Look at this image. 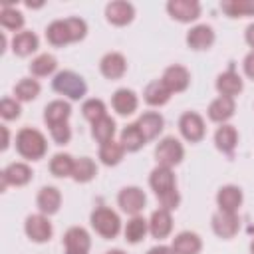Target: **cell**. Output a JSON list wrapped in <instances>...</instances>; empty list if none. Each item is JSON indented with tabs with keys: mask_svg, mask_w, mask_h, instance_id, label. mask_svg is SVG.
Here are the masks:
<instances>
[{
	"mask_svg": "<svg viewBox=\"0 0 254 254\" xmlns=\"http://www.w3.org/2000/svg\"><path fill=\"white\" fill-rule=\"evenodd\" d=\"M149 187L153 189L155 196L159 198L161 208L175 210L181 204V194L177 189V179H175L173 169L157 165L149 175Z\"/></svg>",
	"mask_w": 254,
	"mask_h": 254,
	"instance_id": "obj_1",
	"label": "cell"
},
{
	"mask_svg": "<svg viewBox=\"0 0 254 254\" xmlns=\"http://www.w3.org/2000/svg\"><path fill=\"white\" fill-rule=\"evenodd\" d=\"M85 34H87V24H85V20H81L77 16L54 20L46 28V40L54 48H64L71 42H79L85 38Z\"/></svg>",
	"mask_w": 254,
	"mask_h": 254,
	"instance_id": "obj_2",
	"label": "cell"
},
{
	"mask_svg": "<svg viewBox=\"0 0 254 254\" xmlns=\"http://www.w3.org/2000/svg\"><path fill=\"white\" fill-rule=\"evenodd\" d=\"M16 151L22 159L40 161V159H44V155L48 151V141L42 131H38L34 127H22L16 133Z\"/></svg>",
	"mask_w": 254,
	"mask_h": 254,
	"instance_id": "obj_3",
	"label": "cell"
},
{
	"mask_svg": "<svg viewBox=\"0 0 254 254\" xmlns=\"http://www.w3.org/2000/svg\"><path fill=\"white\" fill-rule=\"evenodd\" d=\"M52 89L56 93L71 99V101H77V99H81L87 93V83H85V79L79 73H75L71 69H64V71H58L54 75Z\"/></svg>",
	"mask_w": 254,
	"mask_h": 254,
	"instance_id": "obj_4",
	"label": "cell"
},
{
	"mask_svg": "<svg viewBox=\"0 0 254 254\" xmlns=\"http://www.w3.org/2000/svg\"><path fill=\"white\" fill-rule=\"evenodd\" d=\"M91 228L105 240L117 238V234L121 232V218L115 210L107 208V206H97L93 208L91 216H89Z\"/></svg>",
	"mask_w": 254,
	"mask_h": 254,
	"instance_id": "obj_5",
	"label": "cell"
},
{
	"mask_svg": "<svg viewBox=\"0 0 254 254\" xmlns=\"http://www.w3.org/2000/svg\"><path fill=\"white\" fill-rule=\"evenodd\" d=\"M155 159H157V165L173 169V167L181 165V161L185 159V147H183V143H181L177 137H173V135L163 137V139L157 143V147H155Z\"/></svg>",
	"mask_w": 254,
	"mask_h": 254,
	"instance_id": "obj_6",
	"label": "cell"
},
{
	"mask_svg": "<svg viewBox=\"0 0 254 254\" xmlns=\"http://www.w3.org/2000/svg\"><path fill=\"white\" fill-rule=\"evenodd\" d=\"M179 131L185 137V141L189 143H198L204 139L206 127H204V119L196 113V111H185L179 117Z\"/></svg>",
	"mask_w": 254,
	"mask_h": 254,
	"instance_id": "obj_7",
	"label": "cell"
},
{
	"mask_svg": "<svg viewBox=\"0 0 254 254\" xmlns=\"http://www.w3.org/2000/svg\"><path fill=\"white\" fill-rule=\"evenodd\" d=\"M24 232H26V236H28L32 242L44 244V242H48V240L52 238L54 228H52L50 218L40 212V214H30V216L26 218V222H24Z\"/></svg>",
	"mask_w": 254,
	"mask_h": 254,
	"instance_id": "obj_8",
	"label": "cell"
},
{
	"mask_svg": "<svg viewBox=\"0 0 254 254\" xmlns=\"http://www.w3.org/2000/svg\"><path fill=\"white\" fill-rule=\"evenodd\" d=\"M117 204L125 214L137 216L145 208L147 196H145L143 189H139V187H123L117 194Z\"/></svg>",
	"mask_w": 254,
	"mask_h": 254,
	"instance_id": "obj_9",
	"label": "cell"
},
{
	"mask_svg": "<svg viewBox=\"0 0 254 254\" xmlns=\"http://www.w3.org/2000/svg\"><path fill=\"white\" fill-rule=\"evenodd\" d=\"M210 224H212V232H214L218 238H222V240L234 238V236L238 234V230H240L238 212H222V210H218V212L212 216Z\"/></svg>",
	"mask_w": 254,
	"mask_h": 254,
	"instance_id": "obj_10",
	"label": "cell"
},
{
	"mask_svg": "<svg viewBox=\"0 0 254 254\" xmlns=\"http://www.w3.org/2000/svg\"><path fill=\"white\" fill-rule=\"evenodd\" d=\"M167 12L173 20L189 24L198 20L200 16V4L196 0H169L167 2Z\"/></svg>",
	"mask_w": 254,
	"mask_h": 254,
	"instance_id": "obj_11",
	"label": "cell"
},
{
	"mask_svg": "<svg viewBox=\"0 0 254 254\" xmlns=\"http://www.w3.org/2000/svg\"><path fill=\"white\" fill-rule=\"evenodd\" d=\"M161 81L167 85L171 93H183L190 85V71L181 64H173L163 71Z\"/></svg>",
	"mask_w": 254,
	"mask_h": 254,
	"instance_id": "obj_12",
	"label": "cell"
},
{
	"mask_svg": "<svg viewBox=\"0 0 254 254\" xmlns=\"http://www.w3.org/2000/svg\"><path fill=\"white\" fill-rule=\"evenodd\" d=\"M32 175L34 173H32V169H30L28 163H20V161L10 163L2 171V185H0V189L6 190L10 185L12 187H24V185H28L32 181Z\"/></svg>",
	"mask_w": 254,
	"mask_h": 254,
	"instance_id": "obj_13",
	"label": "cell"
},
{
	"mask_svg": "<svg viewBox=\"0 0 254 254\" xmlns=\"http://www.w3.org/2000/svg\"><path fill=\"white\" fill-rule=\"evenodd\" d=\"M105 18L113 26H127L135 18V8L131 2L125 0H113L105 6Z\"/></svg>",
	"mask_w": 254,
	"mask_h": 254,
	"instance_id": "obj_14",
	"label": "cell"
},
{
	"mask_svg": "<svg viewBox=\"0 0 254 254\" xmlns=\"http://www.w3.org/2000/svg\"><path fill=\"white\" fill-rule=\"evenodd\" d=\"M99 71L107 79H121L127 71V60L119 52H107L99 60Z\"/></svg>",
	"mask_w": 254,
	"mask_h": 254,
	"instance_id": "obj_15",
	"label": "cell"
},
{
	"mask_svg": "<svg viewBox=\"0 0 254 254\" xmlns=\"http://www.w3.org/2000/svg\"><path fill=\"white\" fill-rule=\"evenodd\" d=\"M214 30L208 24H196L187 32V46L194 52H202L214 44Z\"/></svg>",
	"mask_w": 254,
	"mask_h": 254,
	"instance_id": "obj_16",
	"label": "cell"
},
{
	"mask_svg": "<svg viewBox=\"0 0 254 254\" xmlns=\"http://www.w3.org/2000/svg\"><path fill=\"white\" fill-rule=\"evenodd\" d=\"M216 91H218V95H222V97H236V95H240L242 93V89H244V81H242V77L230 67V69H226V71H222V73H218V77H216Z\"/></svg>",
	"mask_w": 254,
	"mask_h": 254,
	"instance_id": "obj_17",
	"label": "cell"
},
{
	"mask_svg": "<svg viewBox=\"0 0 254 254\" xmlns=\"http://www.w3.org/2000/svg\"><path fill=\"white\" fill-rule=\"evenodd\" d=\"M111 107L115 109L117 115H123V117L133 115L137 111V107H139V97H137V93L133 89L119 87V89H115V93L111 97Z\"/></svg>",
	"mask_w": 254,
	"mask_h": 254,
	"instance_id": "obj_18",
	"label": "cell"
},
{
	"mask_svg": "<svg viewBox=\"0 0 254 254\" xmlns=\"http://www.w3.org/2000/svg\"><path fill=\"white\" fill-rule=\"evenodd\" d=\"M242 189L236 187V185H224L218 189L216 192V204H218V210L222 212H238L240 204H242Z\"/></svg>",
	"mask_w": 254,
	"mask_h": 254,
	"instance_id": "obj_19",
	"label": "cell"
},
{
	"mask_svg": "<svg viewBox=\"0 0 254 254\" xmlns=\"http://www.w3.org/2000/svg\"><path fill=\"white\" fill-rule=\"evenodd\" d=\"M171 232H173V216H171V210H167V208L153 210L151 212V218H149V234L153 238H157V240H163Z\"/></svg>",
	"mask_w": 254,
	"mask_h": 254,
	"instance_id": "obj_20",
	"label": "cell"
},
{
	"mask_svg": "<svg viewBox=\"0 0 254 254\" xmlns=\"http://www.w3.org/2000/svg\"><path fill=\"white\" fill-rule=\"evenodd\" d=\"M64 246H65V252H83V254H87L89 248H91V236L85 228L71 226L64 234Z\"/></svg>",
	"mask_w": 254,
	"mask_h": 254,
	"instance_id": "obj_21",
	"label": "cell"
},
{
	"mask_svg": "<svg viewBox=\"0 0 254 254\" xmlns=\"http://www.w3.org/2000/svg\"><path fill=\"white\" fill-rule=\"evenodd\" d=\"M234 111H236L234 99L232 97H222V95H218L216 99H212L210 105H208V109H206L208 119L214 121V123H220V125H224L234 115Z\"/></svg>",
	"mask_w": 254,
	"mask_h": 254,
	"instance_id": "obj_22",
	"label": "cell"
},
{
	"mask_svg": "<svg viewBox=\"0 0 254 254\" xmlns=\"http://www.w3.org/2000/svg\"><path fill=\"white\" fill-rule=\"evenodd\" d=\"M36 204H38V210L46 216H52L60 210L62 206V192L60 189L56 187H42L38 196H36Z\"/></svg>",
	"mask_w": 254,
	"mask_h": 254,
	"instance_id": "obj_23",
	"label": "cell"
},
{
	"mask_svg": "<svg viewBox=\"0 0 254 254\" xmlns=\"http://www.w3.org/2000/svg\"><path fill=\"white\" fill-rule=\"evenodd\" d=\"M69 115H71V105L64 99H54L44 107V121L50 129L60 123H67Z\"/></svg>",
	"mask_w": 254,
	"mask_h": 254,
	"instance_id": "obj_24",
	"label": "cell"
},
{
	"mask_svg": "<svg viewBox=\"0 0 254 254\" xmlns=\"http://www.w3.org/2000/svg\"><path fill=\"white\" fill-rule=\"evenodd\" d=\"M214 145L220 153H224L226 157H232L234 155V149L238 145V131L234 125L230 123H224L216 129L214 133Z\"/></svg>",
	"mask_w": 254,
	"mask_h": 254,
	"instance_id": "obj_25",
	"label": "cell"
},
{
	"mask_svg": "<svg viewBox=\"0 0 254 254\" xmlns=\"http://www.w3.org/2000/svg\"><path fill=\"white\" fill-rule=\"evenodd\" d=\"M171 248L175 250V254H198L202 250V240L196 232L183 230L173 238Z\"/></svg>",
	"mask_w": 254,
	"mask_h": 254,
	"instance_id": "obj_26",
	"label": "cell"
},
{
	"mask_svg": "<svg viewBox=\"0 0 254 254\" xmlns=\"http://www.w3.org/2000/svg\"><path fill=\"white\" fill-rule=\"evenodd\" d=\"M137 125H139V129H141L143 137H145L147 141H153V139H157V137L161 135V131H163V127H165V119H163V115H161L159 111H145V113L137 119Z\"/></svg>",
	"mask_w": 254,
	"mask_h": 254,
	"instance_id": "obj_27",
	"label": "cell"
},
{
	"mask_svg": "<svg viewBox=\"0 0 254 254\" xmlns=\"http://www.w3.org/2000/svg\"><path fill=\"white\" fill-rule=\"evenodd\" d=\"M38 48H40V40L32 30H22V32L14 34V38H12V52L20 58L34 54Z\"/></svg>",
	"mask_w": 254,
	"mask_h": 254,
	"instance_id": "obj_28",
	"label": "cell"
},
{
	"mask_svg": "<svg viewBox=\"0 0 254 254\" xmlns=\"http://www.w3.org/2000/svg\"><path fill=\"white\" fill-rule=\"evenodd\" d=\"M119 143L123 145V149H125L127 153H137L139 149L145 147L147 139L143 137V133H141V129H139L137 123H129V125H125V127L121 129Z\"/></svg>",
	"mask_w": 254,
	"mask_h": 254,
	"instance_id": "obj_29",
	"label": "cell"
},
{
	"mask_svg": "<svg viewBox=\"0 0 254 254\" xmlns=\"http://www.w3.org/2000/svg\"><path fill=\"white\" fill-rule=\"evenodd\" d=\"M171 95H173V93L167 89V85H165L161 79H153L151 83H147V87H145V91H143V99H145V103L151 105V107H161V105L169 103Z\"/></svg>",
	"mask_w": 254,
	"mask_h": 254,
	"instance_id": "obj_30",
	"label": "cell"
},
{
	"mask_svg": "<svg viewBox=\"0 0 254 254\" xmlns=\"http://www.w3.org/2000/svg\"><path fill=\"white\" fill-rule=\"evenodd\" d=\"M149 232V220H145L141 214L137 216H131L123 228V234H125V240L129 244H139Z\"/></svg>",
	"mask_w": 254,
	"mask_h": 254,
	"instance_id": "obj_31",
	"label": "cell"
},
{
	"mask_svg": "<svg viewBox=\"0 0 254 254\" xmlns=\"http://www.w3.org/2000/svg\"><path fill=\"white\" fill-rule=\"evenodd\" d=\"M125 153H127V151L123 149V145H121L119 141H115V139H111V141L99 145V161H101L103 165H107V167L119 165V163L123 161V155H125Z\"/></svg>",
	"mask_w": 254,
	"mask_h": 254,
	"instance_id": "obj_32",
	"label": "cell"
},
{
	"mask_svg": "<svg viewBox=\"0 0 254 254\" xmlns=\"http://www.w3.org/2000/svg\"><path fill=\"white\" fill-rule=\"evenodd\" d=\"M115 127H117L115 125V119L109 117V115H105V117H101V119H97V121L91 123V137L99 145H103V143H107V141H111L115 137Z\"/></svg>",
	"mask_w": 254,
	"mask_h": 254,
	"instance_id": "obj_33",
	"label": "cell"
},
{
	"mask_svg": "<svg viewBox=\"0 0 254 254\" xmlns=\"http://www.w3.org/2000/svg\"><path fill=\"white\" fill-rule=\"evenodd\" d=\"M42 87L38 83V79H32V77H22L16 85H14V99H18L20 103H26V101H34L38 95H40Z\"/></svg>",
	"mask_w": 254,
	"mask_h": 254,
	"instance_id": "obj_34",
	"label": "cell"
},
{
	"mask_svg": "<svg viewBox=\"0 0 254 254\" xmlns=\"http://www.w3.org/2000/svg\"><path fill=\"white\" fill-rule=\"evenodd\" d=\"M73 165H75V159H73L69 153H56V155L50 159V173H52L54 177H58V179L71 177Z\"/></svg>",
	"mask_w": 254,
	"mask_h": 254,
	"instance_id": "obj_35",
	"label": "cell"
},
{
	"mask_svg": "<svg viewBox=\"0 0 254 254\" xmlns=\"http://www.w3.org/2000/svg\"><path fill=\"white\" fill-rule=\"evenodd\" d=\"M220 10L228 18H244L254 16V0H222Z\"/></svg>",
	"mask_w": 254,
	"mask_h": 254,
	"instance_id": "obj_36",
	"label": "cell"
},
{
	"mask_svg": "<svg viewBox=\"0 0 254 254\" xmlns=\"http://www.w3.org/2000/svg\"><path fill=\"white\" fill-rule=\"evenodd\" d=\"M56 67H58L56 56H52V54H40V56H36L32 60L30 73L34 77H48V75H52L56 71Z\"/></svg>",
	"mask_w": 254,
	"mask_h": 254,
	"instance_id": "obj_37",
	"label": "cell"
},
{
	"mask_svg": "<svg viewBox=\"0 0 254 254\" xmlns=\"http://www.w3.org/2000/svg\"><path fill=\"white\" fill-rule=\"evenodd\" d=\"M97 175V165L93 159L89 157H79L75 159V165H73V173H71V179L75 183H89L93 181Z\"/></svg>",
	"mask_w": 254,
	"mask_h": 254,
	"instance_id": "obj_38",
	"label": "cell"
},
{
	"mask_svg": "<svg viewBox=\"0 0 254 254\" xmlns=\"http://www.w3.org/2000/svg\"><path fill=\"white\" fill-rule=\"evenodd\" d=\"M24 14L16 8H12L10 4H4L2 10H0V24L4 30H10V32H22L24 28Z\"/></svg>",
	"mask_w": 254,
	"mask_h": 254,
	"instance_id": "obj_39",
	"label": "cell"
},
{
	"mask_svg": "<svg viewBox=\"0 0 254 254\" xmlns=\"http://www.w3.org/2000/svg\"><path fill=\"white\" fill-rule=\"evenodd\" d=\"M81 115H83L89 123H93V121H97V119H101V117L107 115V107H105V103H103L101 99L91 97V99L83 101V105H81Z\"/></svg>",
	"mask_w": 254,
	"mask_h": 254,
	"instance_id": "obj_40",
	"label": "cell"
},
{
	"mask_svg": "<svg viewBox=\"0 0 254 254\" xmlns=\"http://www.w3.org/2000/svg\"><path fill=\"white\" fill-rule=\"evenodd\" d=\"M0 115L4 121H14L22 115V105L14 97H2L0 101Z\"/></svg>",
	"mask_w": 254,
	"mask_h": 254,
	"instance_id": "obj_41",
	"label": "cell"
},
{
	"mask_svg": "<svg viewBox=\"0 0 254 254\" xmlns=\"http://www.w3.org/2000/svg\"><path fill=\"white\" fill-rule=\"evenodd\" d=\"M50 135L56 145H67L71 139V127H69V123H60L50 129Z\"/></svg>",
	"mask_w": 254,
	"mask_h": 254,
	"instance_id": "obj_42",
	"label": "cell"
},
{
	"mask_svg": "<svg viewBox=\"0 0 254 254\" xmlns=\"http://www.w3.org/2000/svg\"><path fill=\"white\" fill-rule=\"evenodd\" d=\"M242 67H244V73H246L250 79H254V50H252L250 54H246V58H244V62H242Z\"/></svg>",
	"mask_w": 254,
	"mask_h": 254,
	"instance_id": "obj_43",
	"label": "cell"
},
{
	"mask_svg": "<svg viewBox=\"0 0 254 254\" xmlns=\"http://www.w3.org/2000/svg\"><path fill=\"white\" fill-rule=\"evenodd\" d=\"M147 254H175V250L171 246H165V244H157L153 248L147 250Z\"/></svg>",
	"mask_w": 254,
	"mask_h": 254,
	"instance_id": "obj_44",
	"label": "cell"
},
{
	"mask_svg": "<svg viewBox=\"0 0 254 254\" xmlns=\"http://www.w3.org/2000/svg\"><path fill=\"white\" fill-rule=\"evenodd\" d=\"M244 40H246V44H248V46L254 50V22H252V24L246 28V32H244Z\"/></svg>",
	"mask_w": 254,
	"mask_h": 254,
	"instance_id": "obj_45",
	"label": "cell"
},
{
	"mask_svg": "<svg viewBox=\"0 0 254 254\" xmlns=\"http://www.w3.org/2000/svg\"><path fill=\"white\" fill-rule=\"evenodd\" d=\"M2 137H4V139H2V147H0V149L6 151V149L10 147V131H8L6 125H2Z\"/></svg>",
	"mask_w": 254,
	"mask_h": 254,
	"instance_id": "obj_46",
	"label": "cell"
},
{
	"mask_svg": "<svg viewBox=\"0 0 254 254\" xmlns=\"http://www.w3.org/2000/svg\"><path fill=\"white\" fill-rule=\"evenodd\" d=\"M105 254H125L123 250H119V248H113V250H107Z\"/></svg>",
	"mask_w": 254,
	"mask_h": 254,
	"instance_id": "obj_47",
	"label": "cell"
},
{
	"mask_svg": "<svg viewBox=\"0 0 254 254\" xmlns=\"http://www.w3.org/2000/svg\"><path fill=\"white\" fill-rule=\"evenodd\" d=\"M250 252H252V254H254V240H252V242H250Z\"/></svg>",
	"mask_w": 254,
	"mask_h": 254,
	"instance_id": "obj_48",
	"label": "cell"
},
{
	"mask_svg": "<svg viewBox=\"0 0 254 254\" xmlns=\"http://www.w3.org/2000/svg\"><path fill=\"white\" fill-rule=\"evenodd\" d=\"M65 254H83V252H65Z\"/></svg>",
	"mask_w": 254,
	"mask_h": 254,
	"instance_id": "obj_49",
	"label": "cell"
}]
</instances>
